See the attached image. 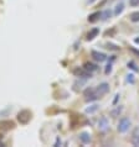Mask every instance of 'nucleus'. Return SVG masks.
<instances>
[{
    "mask_svg": "<svg viewBox=\"0 0 139 147\" xmlns=\"http://www.w3.org/2000/svg\"><path fill=\"white\" fill-rule=\"evenodd\" d=\"M130 125H132V121H130L129 117H122V119L119 120V122H118V126H117L118 132L125 134L129 130Z\"/></svg>",
    "mask_w": 139,
    "mask_h": 147,
    "instance_id": "obj_1",
    "label": "nucleus"
},
{
    "mask_svg": "<svg viewBox=\"0 0 139 147\" xmlns=\"http://www.w3.org/2000/svg\"><path fill=\"white\" fill-rule=\"evenodd\" d=\"M83 95H84V100L86 101H95L97 100L98 98H101L99 95H98V93L96 89H93V88H88V89H86L84 93H83Z\"/></svg>",
    "mask_w": 139,
    "mask_h": 147,
    "instance_id": "obj_2",
    "label": "nucleus"
},
{
    "mask_svg": "<svg viewBox=\"0 0 139 147\" xmlns=\"http://www.w3.org/2000/svg\"><path fill=\"white\" fill-rule=\"evenodd\" d=\"M31 119V113L29 110H22L18 114V120L20 121V124H27Z\"/></svg>",
    "mask_w": 139,
    "mask_h": 147,
    "instance_id": "obj_3",
    "label": "nucleus"
},
{
    "mask_svg": "<svg viewBox=\"0 0 139 147\" xmlns=\"http://www.w3.org/2000/svg\"><path fill=\"white\" fill-rule=\"evenodd\" d=\"M73 74L80 77V78H91L92 73H89L88 71H86L84 68H76L73 69Z\"/></svg>",
    "mask_w": 139,
    "mask_h": 147,
    "instance_id": "obj_4",
    "label": "nucleus"
},
{
    "mask_svg": "<svg viewBox=\"0 0 139 147\" xmlns=\"http://www.w3.org/2000/svg\"><path fill=\"white\" fill-rule=\"evenodd\" d=\"M91 56L92 58L96 61V62H104L106 59H107V55L103 53V52H98V51H92L91 52Z\"/></svg>",
    "mask_w": 139,
    "mask_h": 147,
    "instance_id": "obj_5",
    "label": "nucleus"
},
{
    "mask_svg": "<svg viewBox=\"0 0 139 147\" xmlns=\"http://www.w3.org/2000/svg\"><path fill=\"white\" fill-rule=\"evenodd\" d=\"M96 90H97V93H98V95L99 96L104 95V94H107L109 92V84L107 83V82H103V83H101L96 88Z\"/></svg>",
    "mask_w": 139,
    "mask_h": 147,
    "instance_id": "obj_6",
    "label": "nucleus"
},
{
    "mask_svg": "<svg viewBox=\"0 0 139 147\" xmlns=\"http://www.w3.org/2000/svg\"><path fill=\"white\" fill-rule=\"evenodd\" d=\"M98 129L101 130V131H107L109 129V121L106 116H102L99 120H98Z\"/></svg>",
    "mask_w": 139,
    "mask_h": 147,
    "instance_id": "obj_7",
    "label": "nucleus"
},
{
    "mask_svg": "<svg viewBox=\"0 0 139 147\" xmlns=\"http://www.w3.org/2000/svg\"><path fill=\"white\" fill-rule=\"evenodd\" d=\"M98 34H99V28H98V27H93L92 30H89V32L87 34V37H86V40H87V41H92L95 37H97Z\"/></svg>",
    "mask_w": 139,
    "mask_h": 147,
    "instance_id": "obj_8",
    "label": "nucleus"
},
{
    "mask_svg": "<svg viewBox=\"0 0 139 147\" xmlns=\"http://www.w3.org/2000/svg\"><path fill=\"white\" fill-rule=\"evenodd\" d=\"M132 144L134 146H138L139 147V127L134 129V131L132 134Z\"/></svg>",
    "mask_w": 139,
    "mask_h": 147,
    "instance_id": "obj_9",
    "label": "nucleus"
},
{
    "mask_svg": "<svg viewBox=\"0 0 139 147\" xmlns=\"http://www.w3.org/2000/svg\"><path fill=\"white\" fill-rule=\"evenodd\" d=\"M101 14H102V13H99V11H96V13L91 14V15L88 16V22H91V24L97 22L98 20L101 19Z\"/></svg>",
    "mask_w": 139,
    "mask_h": 147,
    "instance_id": "obj_10",
    "label": "nucleus"
},
{
    "mask_svg": "<svg viewBox=\"0 0 139 147\" xmlns=\"http://www.w3.org/2000/svg\"><path fill=\"white\" fill-rule=\"evenodd\" d=\"M80 140H81V142H82V144L87 145V144H89V142H91V135H89L88 132H82V134L80 135Z\"/></svg>",
    "mask_w": 139,
    "mask_h": 147,
    "instance_id": "obj_11",
    "label": "nucleus"
},
{
    "mask_svg": "<svg viewBox=\"0 0 139 147\" xmlns=\"http://www.w3.org/2000/svg\"><path fill=\"white\" fill-rule=\"evenodd\" d=\"M123 10H124V4L123 3H119V4H117L116 5V9H114V16H119L122 13H123Z\"/></svg>",
    "mask_w": 139,
    "mask_h": 147,
    "instance_id": "obj_12",
    "label": "nucleus"
},
{
    "mask_svg": "<svg viewBox=\"0 0 139 147\" xmlns=\"http://www.w3.org/2000/svg\"><path fill=\"white\" fill-rule=\"evenodd\" d=\"M86 71H88L89 73H93V72H96L97 69H98V67L96 66V64H93V63H89V62H87L84 64V67H83Z\"/></svg>",
    "mask_w": 139,
    "mask_h": 147,
    "instance_id": "obj_13",
    "label": "nucleus"
},
{
    "mask_svg": "<svg viewBox=\"0 0 139 147\" xmlns=\"http://www.w3.org/2000/svg\"><path fill=\"white\" fill-rule=\"evenodd\" d=\"M129 19L132 22H139V11H134L129 15Z\"/></svg>",
    "mask_w": 139,
    "mask_h": 147,
    "instance_id": "obj_14",
    "label": "nucleus"
},
{
    "mask_svg": "<svg viewBox=\"0 0 139 147\" xmlns=\"http://www.w3.org/2000/svg\"><path fill=\"white\" fill-rule=\"evenodd\" d=\"M122 110H123V108H122V107H117L116 109L111 111V116H113V117L119 116V115H121V113H122Z\"/></svg>",
    "mask_w": 139,
    "mask_h": 147,
    "instance_id": "obj_15",
    "label": "nucleus"
},
{
    "mask_svg": "<svg viewBox=\"0 0 139 147\" xmlns=\"http://www.w3.org/2000/svg\"><path fill=\"white\" fill-rule=\"evenodd\" d=\"M111 15H112V13H111V10H104L103 13L101 14V18H102V20H108L109 18H111Z\"/></svg>",
    "mask_w": 139,
    "mask_h": 147,
    "instance_id": "obj_16",
    "label": "nucleus"
},
{
    "mask_svg": "<svg viewBox=\"0 0 139 147\" xmlns=\"http://www.w3.org/2000/svg\"><path fill=\"white\" fill-rule=\"evenodd\" d=\"M128 67L130 69H133V71H136V72H139V68L137 67V64L133 62V61H130V62H128Z\"/></svg>",
    "mask_w": 139,
    "mask_h": 147,
    "instance_id": "obj_17",
    "label": "nucleus"
},
{
    "mask_svg": "<svg viewBox=\"0 0 139 147\" xmlns=\"http://www.w3.org/2000/svg\"><path fill=\"white\" fill-rule=\"evenodd\" d=\"M98 110V105H92L91 108H87L86 109V113H89V114H92V113H95Z\"/></svg>",
    "mask_w": 139,
    "mask_h": 147,
    "instance_id": "obj_18",
    "label": "nucleus"
},
{
    "mask_svg": "<svg viewBox=\"0 0 139 147\" xmlns=\"http://www.w3.org/2000/svg\"><path fill=\"white\" fill-rule=\"evenodd\" d=\"M129 5L132 6V7L139 6V0H129Z\"/></svg>",
    "mask_w": 139,
    "mask_h": 147,
    "instance_id": "obj_19",
    "label": "nucleus"
},
{
    "mask_svg": "<svg viewBox=\"0 0 139 147\" xmlns=\"http://www.w3.org/2000/svg\"><path fill=\"white\" fill-rule=\"evenodd\" d=\"M111 72H112V63H108L107 66H106V71H104V73H106V74H109Z\"/></svg>",
    "mask_w": 139,
    "mask_h": 147,
    "instance_id": "obj_20",
    "label": "nucleus"
},
{
    "mask_svg": "<svg viewBox=\"0 0 139 147\" xmlns=\"http://www.w3.org/2000/svg\"><path fill=\"white\" fill-rule=\"evenodd\" d=\"M133 74H129L128 77H127V82H128V83H134V78H133Z\"/></svg>",
    "mask_w": 139,
    "mask_h": 147,
    "instance_id": "obj_21",
    "label": "nucleus"
},
{
    "mask_svg": "<svg viewBox=\"0 0 139 147\" xmlns=\"http://www.w3.org/2000/svg\"><path fill=\"white\" fill-rule=\"evenodd\" d=\"M107 48H108V50H119V47H117V46H113V45H107Z\"/></svg>",
    "mask_w": 139,
    "mask_h": 147,
    "instance_id": "obj_22",
    "label": "nucleus"
},
{
    "mask_svg": "<svg viewBox=\"0 0 139 147\" xmlns=\"http://www.w3.org/2000/svg\"><path fill=\"white\" fill-rule=\"evenodd\" d=\"M129 50L132 51V52H134V53H136V55H138V56H139V51H137L134 47H129Z\"/></svg>",
    "mask_w": 139,
    "mask_h": 147,
    "instance_id": "obj_23",
    "label": "nucleus"
},
{
    "mask_svg": "<svg viewBox=\"0 0 139 147\" xmlns=\"http://www.w3.org/2000/svg\"><path fill=\"white\" fill-rule=\"evenodd\" d=\"M134 42H136V43H139V38H134Z\"/></svg>",
    "mask_w": 139,
    "mask_h": 147,
    "instance_id": "obj_24",
    "label": "nucleus"
},
{
    "mask_svg": "<svg viewBox=\"0 0 139 147\" xmlns=\"http://www.w3.org/2000/svg\"><path fill=\"white\" fill-rule=\"evenodd\" d=\"M93 1H95V0H89V3H93Z\"/></svg>",
    "mask_w": 139,
    "mask_h": 147,
    "instance_id": "obj_25",
    "label": "nucleus"
}]
</instances>
